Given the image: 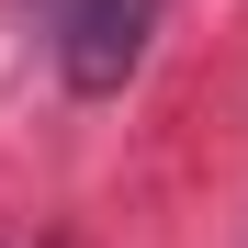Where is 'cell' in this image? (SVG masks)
<instances>
[{"label": "cell", "instance_id": "6da1fadb", "mask_svg": "<svg viewBox=\"0 0 248 248\" xmlns=\"http://www.w3.org/2000/svg\"><path fill=\"white\" fill-rule=\"evenodd\" d=\"M46 23V57L79 102H113L124 79L147 68V34H158V0H34Z\"/></svg>", "mask_w": 248, "mask_h": 248}]
</instances>
